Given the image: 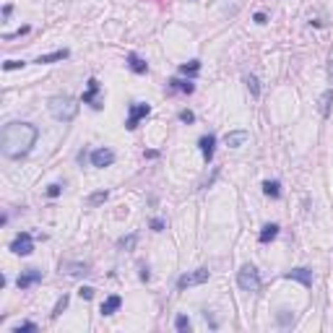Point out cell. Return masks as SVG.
<instances>
[{"label":"cell","instance_id":"cell-1","mask_svg":"<svg viewBox=\"0 0 333 333\" xmlns=\"http://www.w3.org/2000/svg\"><path fill=\"white\" fill-rule=\"evenodd\" d=\"M37 125L31 122H5L3 125V133H0V154H3L5 159H21L26 156L34 143H37Z\"/></svg>","mask_w":333,"mask_h":333},{"label":"cell","instance_id":"cell-2","mask_svg":"<svg viewBox=\"0 0 333 333\" xmlns=\"http://www.w3.org/2000/svg\"><path fill=\"white\" fill-rule=\"evenodd\" d=\"M47 110L55 120H60V122H71L76 120V114H78V102L73 97H68V94H55L47 99Z\"/></svg>","mask_w":333,"mask_h":333},{"label":"cell","instance_id":"cell-3","mask_svg":"<svg viewBox=\"0 0 333 333\" xmlns=\"http://www.w3.org/2000/svg\"><path fill=\"white\" fill-rule=\"evenodd\" d=\"M237 284H239V289L242 292H258L260 289V273H258V268L255 266H242L239 268V273H237Z\"/></svg>","mask_w":333,"mask_h":333},{"label":"cell","instance_id":"cell-4","mask_svg":"<svg viewBox=\"0 0 333 333\" xmlns=\"http://www.w3.org/2000/svg\"><path fill=\"white\" fill-rule=\"evenodd\" d=\"M148 114H151V105H146V102H133L130 112H128V120H125V128L135 130V128H138V122L143 117H148Z\"/></svg>","mask_w":333,"mask_h":333},{"label":"cell","instance_id":"cell-5","mask_svg":"<svg viewBox=\"0 0 333 333\" xmlns=\"http://www.w3.org/2000/svg\"><path fill=\"white\" fill-rule=\"evenodd\" d=\"M13 255H21V258H26V255H31L34 252V237L29 234V232H18L16 234V239L10 242V247H8Z\"/></svg>","mask_w":333,"mask_h":333},{"label":"cell","instance_id":"cell-6","mask_svg":"<svg viewBox=\"0 0 333 333\" xmlns=\"http://www.w3.org/2000/svg\"><path fill=\"white\" fill-rule=\"evenodd\" d=\"M211 276V271L209 268H198V271H193V273H185V276H180L177 279V289L180 292H185L188 286H198V284H206Z\"/></svg>","mask_w":333,"mask_h":333},{"label":"cell","instance_id":"cell-7","mask_svg":"<svg viewBox=\"0 0 333 333\" xmlns=\"http://www.w3.org/2000/svg\"><path fill=\"white\" fill-rule=\"evenodd\" d=\"M81 102H84V105H91V107H94V110H102V107H105V102H102V99H99V81H97V78H94V76H91V78H89V89L84 91V97H81Z\"/></svg>","mask_w":333,"mask_h":333},{"label":"cell","instance_id":"cell-8","mask_svg":"<svg viewBox=\"0 0 333 333\" xmlns=\"http://www.w3.org/2000/svg\"><path fill=\"white\" fill-rule=\"evenodd\" d=\"M89 159H91V167L105 169V167L114 164V151H112V148H97V151H91Z\"/></svg>","mask_w":333,"mask_h":333},{"label":"cell","instance_id":"cell-9","mask_svg":"<svg viewBox=\"0 0 333 333\" xmlns=\"http://www.w3.org/2000/svg\"><path fill=\"white\" fill-rule=\"evenodd\" d=\"M284 279L300 281L305 289H310V286H313V271H310V268H292V271H286V273H284Z\"/></svg>","mask_w":333,"mask_h":333},{"label":"cell","instance_id":"cell-10","mask_svg":"<svg viewBox=\"0 0 333 333\" xmlns=\"http://www.w3.org/2000/svg\"><path fill=\"white\" fill-rule=\"evenodd\" d=\"M39 281H42V271H39V268H26V271L16 279V286H18V289H29V286L39 284Z\"/></svg>","mask_w":333,"mask_h":333},{"label":"cell","instance_id":"cell-11","mask_svg":"<svg viewBox=\"0 0 333 333\" xmlns=\"http://www.w3.org/2000/svg\"><path fill=\"white\" fill-rule=\"evenodd\" d=\"M247 138H250L247 130H229V133L224 135V143H226L229 148H239V146L247 143Z\"/></svg>","mask_w":333,"mask_h":333},{"label":"cell","instance_id":"cell-12","mask_svg":"<svg viewBox=\"0 0 333 333\" xmlns=\"http://www.w3.org/2000/svg\"><path fill=\"white\" fill-rule=\"evenodd\" d=\"M198 146H201L203 159H206V162H211V159H214V151H216V135H214V133L203 135V138L198 141Z\"/></svg>","mask_w":333,"mask_h":333},{"label":"cell","instance_id":"cell-13","mask_svg":"<svg viewBox=\"0 0 333 333\" xmlns=\"http://www.w3.org/2000/svg\"><path fill=\"white\" fill-rule=\"evenodd\" d=\"M120 307H122V297H120V294H112V297H107V300L102 302V310H99V313L107 318V315H114Z\"/></svg>","mask_w":333,"mask_h":333},{"label":"cell","instance_id":"cell-14","mask_svg":"<svg viewBox=\"0 0 333 333\" xmlns=\"http://www.w3.org/2000/svg\"><path fill=\"white\" fill-rule=\"evenodd\" d=\"M71 55V50H55L50 55H39L34 63H39V65H50V63H57V60H65V57Z\"/></svg>","mask_w":333,"mask_h":333},{"label":"cell","instance_id":"cell-15","mask_svg":"<svg viewBox=\"0 0 333 333\" xmlns=\"http://www.w3.org/2000/svg\"><path fill=\"white\" fill-rule=\"evenodd\" d=\"M128 65H130V71H133V73H138V76L148 73V63H146V60H141V57L135 55V52H130V55H128Z\"/></svg>","mask_w":333,"mask_h":333},{"label":"cell","instance_id":"cell-16","mask_svg":"<svg viewBox=\"0 0 333 333\" xmlns=\"http://www.w3.org/2000/svg\"><path fill=\"white\" fill-rule=\"evenodd\" d=\"M60 268L68 273V276H86V273H89V266H86V263H63Z\"/></svg>","mask_w":333,"mask_h":333},{"label":"cell","instance_id":"cell-17","mask_svg":"<svg viewBox=\"0 0 333 333\" xmlns=\"http://www.w3.org/2000/svg\"><path fill=\"white\" fill-rule=\"evenodd\" d=\"M276 237H279V224H266L258 239H260V245H268L271 239H276Z\"/></svg>","mask_w":333,"mask_h":333},{"label":"cell","instance_id":"cell-18","mask_svg":"<svg viewBox=\"0 0 333 333\" xmlns=\"http://www.w3.org/2000/svg\"><path fill=\"white\" fill-rule=\"evenodd\" d=\"M167 86L172 91H182V94H193V91H195V84L193 81H180V78H172Z\"/></svg>","mask_w":333,"mask_h":333},{"label":"cell","instance_id":"cell-19","mask_svg":"<svg viewBox=\"0 0 333 333\" xmlns=\"http://www.w3.org/2000/svg\"><path fill=\"white\" fill-rule=\"evenodd\" d=\"M263 193H266L268 198H281V185L276 180H266L263 182Z\"/></svg>","mask_w":333,"mask_h":333},{"label":"cell","instance_id":"cell-20","mask_svg":"<svg viewBox=\"0 0 333 333\" xmlns=\"http://www.w3.org/2000/svg\"><path fill=\"white\" fill-rule=\"evenodd\" d=\"M201 71V60H190V63H182L180 65V73L182 76H198Z\"/></svg>","mask_w":333,"mask_h":333},{"label":"cell","instance_id":"cell-21","mask_svg":"<svg viewBox=\"0 0 333 333\" xmlns=\"http://www.w3.org/2000/svg\"><path fill=\"white\" fill-rule=\"evenodd\" d=\"M331 105H333V91H326L323 99H320V114H323V117L331 114Z\"/></svg>","mask_w":333,"mask_h":333},{"label":"cell","instance_id":"cell-22","mask_svg":"<svg viewBox=\"0 0 333 333\" xmlns=\"http://www.w3.org/2000/svg\"><path fill=\"white\" fill-rule=\"evenodd\" d=\"M107 198H110V193H107V190H97V193H91V195H89V201H86V203H89V206H102Z\"/></svg>","mask_w":333,"mask_h":333},{"label":"cell","instance_id":"cell-23","mask_svg":"<svg viewBox=\"0 0 333 333\" xmlns=\"http://www.w3.org/2000/svg\"><path fill=\"white\" fill-rule=\"evenodd\" d=\"M68 302H71V297H68V294H63L60 300H57V305H55V310H52V315H50V318H52V320H57V318H60V315H63V310L68 307Z\"/></svg>","mask_w":333,"mask_h":333},{"label":"cell","instance_id":"cell-24","mask_svg":"<svg viewBox=\"0 0 333 333\" xmlns=\"http://www.w3.org/2000/svg\"><path fill=\"white\" fill-rule=\"evenodd\" d=\"M245 84H247V89H250L252 97H260V84H258L255 76H245Z\"/></svg>","mask_w":333,"mask_h":333},{"label":"cell","instance_id":"cell-25","mask_svg":"<svg viewBox=\"0 0 333 333\" xmlns=\"http://www.w3.org/2000/svg\"><path fill=\"white\" fill-rule=\"evenodd\" d=\"M175 328H177L180 333L190 331V318H188V315H177V318H175Z\"/></svg>","mask_w":333,"mask_h":333},{"label":"cell","instance_id":"cell-26","mask_svg":"<svg viewBox=\"0 0 333 333\" xmlns=\"http://www.w3.org/2000/svg\"><path fill=\"white\" fill-rule=\"evenodd\" d=\"M135 242H138V234H128V237H122V239H120V247L133 250V247H135Z\"/></svg>","mask_w":333,"mask_h":333},{"label":"cell","instance_id":"cell-27","mask_svg":"<svg viewBox=\"0 0 333 333\" xmlns=\"http://www.w3.org/2000/svg\"><path fill=\"white\" fill-rule=\"evenodd\" d=\"M26 63L24 60H5L3 63V71H18V68H24Z\"/></svg>","mask_w":333,"mask_h":333},{"label":"cell","instance_id":"cell-28","mask_svg":"<svg viewBox=\"0 0 333 333\" xmlns=\"http://www.w3.org/2000/svg\"><path fill=\"white\" fill-rule=\"evenodd\" d=\"M21 331H37V323H31V320H26V323H21L13 328V333H21Z\"/></svg>","mask_w":333,"mask_h":333},{"label":"cell","instance_id":"cell-29","mask_svg":"<svg viewBox=\"0 0 333 333\" xmlns=\"http://www.w3.org/2000/svg\"><path fill=\"white\" fill-rule=\"evenodd\" d=\"M78 297H81V300H91V297H94V289H91V286H81V289H78Z\"/></svg>","mask_w":333,"mask_h":333},{"label":"cell","instance_id":"cell-30","mask_svg":"<svg viewBox=\"0 0 333 333\" xmlns=\"http://www.w3.org/2000/svg\"><path fill=\"white\" fill-rule=\"evenodd\" d=\"M180 120L190 125V122H195V114H193L190 110H182V112H180Z\"/></svg>","mask_w":333,"mask_h":333},{"label":"cell","instance_id":"cell-31","mask_svg":"<svg viewBox=\"0 0 333 333\" xmlns=\"http://www.w3.org/2000/svg\"><path fill=\"white\" fill-rule=\"evenodd\" d=\"M60 193H63V185H50V188H47V195H50V198H57Z\"/></svg>","mask_w":333,"mask_h":333},{"label":"cell","instance_id":"cell-32","mask_svg":"<svg viewBox=\"0 0 333 333\" xmlns=\"http://www.w3.org/2000/svg\"><path fill=\"white\" fill-rule=\"evenodd\" d=\"M164 226H167V222H164V219H154V222H151V229H154V232H162Z\"/></svg>","mask_w":333,"mask_h":333},{"label":"cell","instance_id":"cell-33","mask_svg":"<svg viewBox=\"0 0 333 333\" xmlns=\"http://www.w3.org/2000/svg\"><path fill=\"white\" fill-rule=\"evenodd\" d=\"M252 21H255V24H260V26H263V24H266L268 18H266V13H255V16H252Z\"/></svg>","mask_w":333,"mask_h":333},{"label":"cell","instance_id":"cell-34","mask_svg":"<svg viewBox=\"0 0 333 333\" xmlns=\"http://www.w3.org/2000/svg\"><path fill=\"white\" fill-rule=\"evenodd\" d=\"M279 323H281V326H286V323H289V315H286V310H281V315H279Z\"/></svg>","mask_w":333,"mask_h":333},{"label":"cell","instance_id":"cell-35","mask_svg":"<svg viewBox=\"0 0 333 333\" xmlns=\"http://www.w3.org/2000/svg\"><path fill=\"white\" fill-rule=\"evenodd\" d=\"M148 279H151V273H148V268L143 266V268H141V281H148Z\"/></svg>","mask_w":333,"mask_h":333},{"label":"cell","instance_id":"cell-36","mask_svg":"<svg viewBox=\"0 0 333 333\" xmlns=\"http://www.w3.org/2000/svg\"><path fill=\"white\" fill-rule=\"evenodd\" d=\"M10 10H13V5H10V3H8V5H5V8H3V16H5V18H8V16H10Z\"/></svg>","mask_w":333,"mask_h":333},{"label":"cell","instance_id":"cell-37","mask_svg":"<svg viewBox=\"0 0 333 333\" xmlns=\"http://www.w3.org/2000/svg\"><path fill=\"white\" fill-rule=\"evenodd\" d=\"M328 76H331V81H333V60L328 63Z\"/></svg>","mask_w":333,"mask_h":333}]
</instances>
